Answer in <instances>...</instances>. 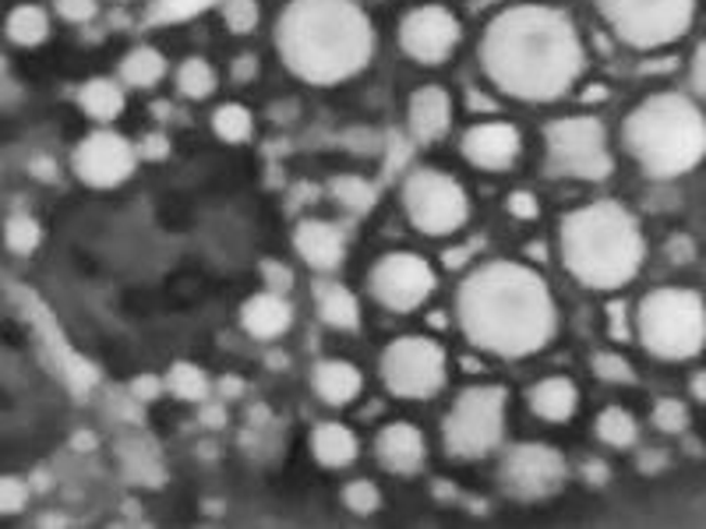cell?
I'll return each mask as SVG.
<instances>
[{"label": "cell", "instance_id": "obj_1", "mask_svg": "<svg viewBox=\"0 0 706 529\" xmlns=\"http://www.w3.org/2000/svg\"><path fill=\"white\" fill-rule=\"evenodd\" d=\"M484 78L498 92L526 103H551L569 92L587 67V50L573 18L548 4H512L480 36Z\"/></svg>", "mask_w": 706, "mask_h": 529}, {"label": "cell", "instance_id": "obj_2", "mask_svg": "<svg viewBox=\"0 0 706 529\" xmlns=\"http://www.w3.org/2000/svg\"><path fill=\"white\" fill-rule=\"evenodd\" d=\"M455 322L470 346L495 357H534L555 339L559 308L548 283L523 261H488L455 289Z\"/></svg>", "mask_w": 706, "mask_h": 529}, {"label": "cell", "instance_id": "obj_3", "mask_svg": "<svg viewBox=\"0 0 706 529\" xmlns=\"http://www.w3.org/2000/svg\"><path fill=\"white\" fill-rule=\"evenodd\" d=\"M275 50L308 86H339L375 53V25L357 0H290L275 22Z\"/></svg>", "mask_w": 706, "mask_h": 529}, {"label": "cell", "instance_id": "obj_4", "mask_svg": "<svg viewBox=\"0 0 706 529\" xmlns=\"http://www.w3.org/2000/svg\"><path fill=\"white\" fill-rule=\"evenodd\" d=\"M559 247L565 272L587 289H621L640 275L646 261V236L626 205L590 202L562 219Z\"/></svg>", "mask_w": 706, "mask_h": 529}, {"label": "cell", "instance_id": "obj_5", "mask_svg": "<svg viewBox=\"0 0 706 529\" xmlns=\"http://www.w3.org/2000/svg\"><path fill=\"white\" fill-rule=\"evenodd\" d=\"M621 145L646 177L675 180L706 159V117L682 92H654L621 120Z\"/></svg>", "mask_w": 706, "mask_h": 529}, {"label": "cell", "instance_id": "obj_6", "mask_svg": "<svg viewBox=\"0 0 706 529\" xmlns=\"http://www.w3.org/2000/svg\"><path fill=\"white\" fill-rule=\"evenodd\" d=\"M632 332L650 357L692 360L706 346V300L685 286L650 289L632 314Z\"/></svg>", "mask_w": 706, "mask_h": 529}, {"label": "cell", "instance_id": "obj_7", "mask_svg": "<svg viewBox=\"0 0 706 529\" xmlns=\"http://www.w3.org/2000/svg\"><path fill=\"white\" fill-rule=\"evenodd\" d=\"M505 410L509 392L502 385H474L460 392L441 424V441L452 459L477 463L491 455L505 438Z\"/></svg>", "mask_w": 706, "mask_h": 529}, {"label": "cell", "instance_id": "obj_8", "mask_svg": "<svg viewBox=\"0 0 706 529\" xmlns=\"http://www.w3.org/2000/svg\"><path fill=\"white\" fill-rule=\"evenodd\" d=\"M601 18L632 50L678 43L696 18V0H598Z\"/></svg>", "mask_w": 706, "mask_h": 529}, {"label": "cell", "instance_id": "obj_9", "mask_svg": "<svg viewBox=\"0 0 706 529\" xmlns=\"http://www.w3.org/2000/svg\"><path fill=\"white\" fill-rule=\"evenodd\" d=\"M399 205L410 219V227L424 236H452L470 222V194L446 170L421 166L399 188Z\"/></svg>", "mask_w": 706, "mask_h": 529}, {"label": "cell", "instance_id": "obj_10", "mask_svg": "<svg viewBox=\"0 0 706 529\" xmlns=\"http://www.w3.org/2000/svg\"><path fill=\"white\" fill-rule=\"evenodd\" d=\"M548 173L573 180L612 177L615 159L607 152V134L598 117H559L544 128Z\"/></svg>", "mask_w": 706, "mask_h": 529}, {"label": "cell", "instance_id": "obj_11", "mask_svg": "<svg viewBox=\"0 0 706 529\" xmlns=\"http://www.w3.org/2000/svg\"><path fill=\"white\" fill-rule=\"evenodd\" d=\"M382 382L396 399H432L449 382L446 346L427 336L393 339L382 353Z\"/></svg>", "mask_w": 706, "mask_h": 529}, {"label": "cell", "instance_id": "obj_12", "mask_svg": "<svg viewBox=\"0 0 706 529\" xmlns=\"http://www.w3.org/2000/svg\"><path fill=\"white\" fill-rule=\"evenodd\" d=\"M435 269L432 261L413 255V250H393V255L378 258L368 272V289L382 308L396 314H410L424 308L435 294Z\"/></svg>", "mask_w": 706, "mask_h": 529}, {"label": "cell", "instance_id": "obj_13", "mask_svg": "<svg viewBox=\"0 0 706 529\" xmlns=\"http://www.w3.org/2000/svg\"><path fill=\"white\" fill-rule=\"evenodd\" d=\"M565 473H569L565 455L541 441L512 444L502 455V463H498V480H502L505 494H512L516 501L551 498L555 491H562Z\"/></svg>", "mask_w": 706, "mask_h": 529}, {"label": "cell", "instance_id": "obj_14", "mask_svg": "<svg viewBox=\"0 0 706 529\" xmlns=\"http://www.w3.org/2000/svg\"><path fill=\"white\" fill-rule=\"evenodd\" d=\"M463 29L460 18L446 4H421L399 18V47L410 61L424 67L446 64L460 47Z\"/></svg>", "mask_w": 706, "mask_h": 529}, {"label": "cell", "instance_id": "obj_15", "mask_svg": "<svg viewBox=\"0 0 706 529\" xmlns=\"http://www.w3.org/2000/svg\"><path fill=\"white\" fill-rule=\"evenodd\" d=\"M72 166H75L81 184L106 191V188H117V184H124V180L134 177L138 149L124 134L100 128V131H92L78 142Z\"/></svg>", "mask_w": 706, "mask_h": 529}, {"label": "cell", "instance_id": "obj_16", "mask_svg": "<svg viewBox=\"0 0 706 529\" xmlns=\"http://www.w3.org/2000/svg\"><path fill=\"white\" fill-rule=\"evenodd\" d=\"M460 152L466 163H474L477 170L502 173L509 166H516L523 152V134L516 124L509 120H480L474 128L463 131Z\"/></svg>", "mask_w": 706, "mask_h": 529}, {"label": "cell", "instance_id": "obj_17", "mask_svg": "<svg viewBox=\"0 0 706 529\" xmlns=\"http://www.w3.org/2000/svg\"><path fill=\"white\" fill-rule=\"evenodd\" d=\"M375 459L382 469L396 473V477H413V473H421L424 459H427V441L421 435V427H413L407 421L382 427L375 438Z\"/></svg>", "mask_w": 706, "mask_h": 529}, {"label": "cell", "instance_id": "obj_18", "mask_svg": "<svg viewBox=\"0 0 706 529\" xmlns=\"http://www.w3.org/2000/svg\"><path fill=\"white\" fill-rule=\"evenodd\" d=\"M452 128V95L441 86H421L407 103V131L413 142L435 145Z\"/></svg>", "mask_w": 706, "mask_h": 529}, {"label": "cell", "instance_id": "obj_19", "mask_svg": "<svg viewBox=\"0 0 706 529\" xmlns=\"http://www.w3.org/2000/svg\"><path fill=\"white\" fill-rule=\"evenodd\" d=\"M294 247L304 258V264H311L315 272H332V269H339V261L346 255V233L336 222L304 219L294 230Z\"/></svg>", "mask_w": 706, "mask_h": 529}, {"label": "cell", "instance_id": "obj_20", "mask_svg": "<svg viewBox=\"0 0 706 529\" xmlns=\"http://www.w3.org/2000/svg\"><path fill=\"white\" fill-rule=\"evenodd\" d=\"M290 325H294V308H290L286 294H275V289H261V294L244 300L241 328L252 339H258V343L280 339Z\"/></svg>", "mask_w": 706, "mask_h": 529}, {"label": "cell", "instance_id": "obj_21", "mask_svg": "<svg viewBox=\"0 0 706 529\" xmlns=\"http://www.w3.org/2000/svg\"><path fill=\"white\" fill-rule=\"evenodd\" d=\"M311 388L325 407H350V402L364 392V374L357 371L350 360L325 357L311 367Z\"/></svg>", "mask_w": 706, "mask_h": 529}, {"label": "cell", "instance_id": "obj_22", "mask_svg": "<svg viewBox=\"0 0 706 529\" xmlns=\"http://www.w3.org/2000/svg\"><path fill=\"white\" fill-rule=\"evenodd\" d=\"M526 402H530L534 416H541V421L565 424V421H573L579 410V388L573 378H565V374H551V378H541L530 388Z\"/></svg>", "mask_w": 706, "mask_h": 529}, {"label": "cell", "instance_id": "obj_23", "mask_svg": "<svg viewBox=\"0 0 706 529\" xmlns=\"http://www.w3.org/2000/svg\"><path fill=\"white\" fill-rule=\"evenodd\" d=\"M311 300H315L318 322H322V325L339 328V332H357V328H361V304H357V297L343 283L318 280L311 286Z\"/></svg>", "mask_w": 706, "mask_h": 529}, {"label": "cell", "instance_id": "obj_24", "mask_svg": "<svg viewBox=\"0 0 706 529\" xmlns=\"http://www.w3.org/2000/svg\"><path fill=\"white\" fill-rule=\"evenodd\" d=\"M311 455L318 466L325 469H346L357 463V455H361V441L346 424H318L311 430Z\"/></svg>", "mask_w": 706, "mask_h": 529}, {"label": "cell", "instance_id": "obj_25", "mask_svg": "<svg viewBox=\"0 0 706 529\" xmlns=\"http://www.w3.org/2000/svg\"><path fill=\"white\" fill-rule=\"evenodd\" d=\"M78 106L86 109V117L110 124L120 117L124 109V81L114 78H89L78 92Z\"/></svg>", "mask_w": 706, "mask_h": 529}, {"label": "cell", "instance_id": "obj_26", "mask_svg": "<svg viewBox=\"0 0 706 529\" xmlns=\"http://www.w3.org/2000/svg\"><path fill=\"white\" fill-rule=\"evenodd\" d=\"M166 78V57L156 47H134L120 61V81L131 89H152Z\"/></svg>", "mask_w": 706, "mask_h": 529}, {"label": "cell", "instance_id": "obj_27", "mask_svg": "<svg viewBox=\"0 0 706 529\" xmlns=\"http://www.w3.org/2000/svg\"><path fill=\"white\" fill-rule=\"evenodd\" d=\"M4 33L15 47H39L50 39V18L43 8L36 4H18L4 18Z\"/></svg>", "mask_w": 706, "mask_h": 529}, {"label": "cell", "instance_id": "obj_28", "mask_svg": "<svg viewBox=\"0 0 706 529\" xmlns=\"http://www.w3.org/2000/svg\"><path fill=\"white\" fill-rule=\"evenodd\" d=\"M177 92L184 95V100L191 103H202V100H209V95L219 89V75H216V67L205 61V57H188L181 67H177Z\"/></svg>", "mask_w": 706, "mask_h": 529}, {"label": "cell", "instance_id": "obj_29", "mask_svg": "<svg viewBox=\"0 0 706 529\" xmlns=\"http://www.w3.org/2000/svg\"><path fill=\"white\" fill-rule=\"evenodd\" d=\"M593 430H598V438L607 449H632V444L640 441V424H636V416L621 407L601 410L598 421H593Z\"/></svg>", "mask_w": 706, "mask_h": 529}, {"label": "cell", "instance_id": "obj_30", "mask_svg": "<svg viewBox=\"0 0 706 529\" xmlns=\"http://www.w3.org/2000/svg\"><path fill=\"white\" fill-rule=\"evenodd\" d=\"M329 194L336 198L339 208H346V212H354V216H368L371 208H375V202H378L375 184H371V180H364V177H357V173L336 177L329 184Z\"/></svg>", "mask_w": 706, "mask_h": 529}, {"label": "cell", "instance_id": "obj_31", "mask_svg": "<svg viewBox=\"0 0 706 529\" xmlns=\"http://www.w3.org/2000/svg\"><path fill=\"white\" fill-rule=\"evenodd\" d=\"M166 392L177 396L181 402H205L209 399V374H205L198 364H191V360H177V364L166 371Z\"/></svg>", "mask_w": 706, "mask_h": 529}, {"label": "cell", "instance_id": "obj_32", "mask_svg": "<svg viewBox=\"0 0 706 529\" xmlns=\"http://www.w3.org/2000/svg\"><path fill=\"white\" fill-rule=\"evenodd\" d=\"M213 131L223 138L227 145H244V142H252V134H255V117H252V109L241 106V103H223L213 114Z\"/></svg>", "mask_w": 706, "mask_h": 529}, {"label": "cell", "instance_id": "obj_33", "mask_svg": "<svg viewBox=\"0 0 706 529\" xmlns=\"http://www.w3.org/2000/svg\"><path fill=\"white\" fill-rule=\"evenodd\" d=\"M4 244L15 250V255H33V250L43 244V227L29 216V212H15L4 222Z\"/></svg>", "mask_w": 706, "mask_h": 529}, {"label": "cell", "instance_id": "obj_34", "mask_svg": "<svg viewBox=\"0 0 706 529\" xmlns=\"http://www.w3.org/2000/svg\"><path fill=\"white\" fill-rule=\"evenodd\" d=\"M261 22L258 0H223V25L233 36H252Z\"/></svg>", "mask_w": 706, "mask_h": 529}, {"label": "cell", "instance_id": "obj_35", "mask_svg": "<svg viewBox=\"0 0 706 529\" xmlns=\"http://www.w3.org/2000/svg\"><path fill=\"white\" fill-rule=\"evenodd\" d=\"M343 505L354 515H375L382 508V491L375 480H350L343 487Z\"/></svg>", "mask_w": 706, "mask_h": 529}, {"label": "cell", "instance_id": "obj_36", "mask_svg": "<svg viewBox=\"0 0 706 529\" xmlns=\"http://www.w3.org/2000/svg\"><path fill=\"white\" fill-rule=\"evenodd\" d=\"M650 421L660 430V435H685L689 427V407L682 399H657Z\"/></svg>", "mask_w": 706, "mask_h": 529}, {"label": "cell", "instance_id": "obj_37", "mask_svg": "<svg viewBox=\"0 0 706 529\" xmlns=\"http://www.w3.org/2000/svg\"><path fill=\"white\" fill-rule=\"evenodd\" d=\"M593 374H598V378L607 382V385H632L636 382V367L618 353H598V357H593Z\"/></svg>", "mask_w": 706, "mask_h": 529}, {"label": "cell", "instance_id": "obj_38", "mask_svg": "<svg viewBox=\"0 0 706 529\" xmlns=\"http://www.w3.org/2000/svg\"><path fill=\"white\" fill-rule=\"evenodd\" d=\"M29 501V483L18 477H0V515H15Z\"/></svg>", "mask_w": 706, "mask_h": 529}, {"label": "cell", "instance_id": "obj_39", "mask_svg": "<svg viewBox=\"0 0 706 529\" xmlns=\"http://www.w3.org/2000/svg\"><path fill=\"white\" fill-rule=\"evenodd\" d=\"M53 8H57V15L64 22H75V25H86L100 15V0H53Z\"/></svg>", "mask_w": 706, "mask_h": 529}, {"label": "cell", "instance_id": "obj_40", "mask_svg": "<svg viewBox=\"0 0 706 529\" xmlns=\"http://www.w3.org/2000/svg\"><path fill=\"white\" fill-rule=\"evenodd\" d=\"M134 149H138V159L163 163L166 156H170V138H166L163 131H152V134H145Z\"/></svg>", "mask_w": 706, "mask_h": 529}, {"label": "cell", "instance_id": "obj_41", "mask_svg": "<svg viewBox=\"0 0 706 529\" xmlns=\"http://www.w3.org/2000/svg\"><path fill=\"white\" fill-rule=\"evenodd\" d=\"M128 392L138 399V402H152V399H159L166 392V382L156 378V374H138V378L128 385Z\"/></svg>", "mask_w": 706, "mask_h": 529}, {"label": "cell", "instance_id": "obj_42", "mask_svg": "<svg viewBox=\"0 0 706 529\" xmlns=\"http://www.w3.org/2000/svg\"><path fill=\"white\" fill-rule=\"evenodd\" d=\"M505 205L516 219H537V216H541V205H537V198L530 191H512Z\"/></svg>", "mask_w": 706, "mask_h": 529}, {"label": "cell", "instance_id": "obj_43", "mask_svg": "<svg viewBox=\"0 0 706 529\" xmlns=\"http://www.w3.org/2000/svg\"><path fill=\"white\" fill-rule=\"evenodd\" d=\"M261 275H266L269 289H275V294H286L290 283H294V275H290V269H286V264H280V261H266V264H261Z\"/></svg>", "mask_w": 706, "mask_h": 529}, {"label": "cell", "instance_id": "obj_44", "mask_svg": "<svg viewBox=\"0 0 706 529\" xmlns=\"http://www.w3.org/2000/svg\"><path fill=\"white\" fill-rule=\"evenodd\" d=\"M198 421L209 427V430H223L227 427V407L223 402H198Z\"/></svg>", "mask_w": 706, "mask_h": 529}, {"label": "cell", "instance_id": "obj_45", "mask_svg": "<svg viewBox=\"0 0 706 529\" xmlns=\"http://www.w3.org/2000/svg\"><path fill=\"white\" fill-rule=\"evenodd\" d=\"M689 78H692V89H696V95H703V100H706V39L696 47V53H692Z\"/></svg>", "mask_w": 706, "mask_h": 529}, {"label": "cell", "instance_id": "obj_46", "mask_svg": "<svg viewBox=\"0 0 706 529\" xmlns=\"http://www.w3.org/2000/svg\"><path fill=\"white\" fill-rule=\"evenodd\" d=\"M230 75H233V81H252L255 75H258V57L255 53H241L238 61H233V67H230Z\"/></svg>", "mask_w": 706, "mask_h": 529}, {"label": "cell", "instance_id": "obj_47", "mask_svg": "<svg viewBox=\"0 0 706 529\" xmlns=\"http://www.w3.org/2000/svg\"><path fill=\"white\" fill-rule=\"evenodd\" d=\"M607 318H612L615 339H629V336H632L629 325H626V304H612V308H607Z\"/></svg>", "mask_w": 706, "mask_h": 529}, {"label": "cell", "instance_id": "obj_48", "mask_svg": "<svg viewBox=\"0 0 706 529\" xmlns=\"http://www.w3.org/2000/svg\"><path fill=\"white\" fill-rule=\"evenodd\" d=\"M29 170H33L36 180H57V163H53L50 156L33 159V163H29Z\"/></svg>", "mask_w": 706, "mask_h": 529}, {"label": "cell", "instance_id": "obj_49", "mask_svg": "<svg viewBox=\"0 0 706 529\" xmlns=\"http://www.w3.org/2000/svg\"><path fill=\"white\" fill-rule=\"evenodd\" d=\"M640 466H643V473H657V469L668 466V455L657 452V449H646V455L640 459Z\"/></svg>", "mask_w": 706, "mask_h": 529}, {"label": "cell", "instance_id": "obj_50", "mask_svg": "<svg viewBox=\"0 0 706 529\" xmlns=\"http://www.w3.org/2000/svg\"><path fill=\"white\" fill-rule=\"evenodd\" d=\"M689 392H692V399H696V402H703V407H706V367H703V371H696V374H692V382H689Z\"/></svg>", "mask_w": 706, "mask_h": 529}, {"label": "cell", "instance_id": "obj_51", "mask_svg": "<svg viewBox=\"0 0 706 529\" xmlns=\"http://www.w3.org/2000/svg\"><path fill=\"white\" fill-rule=\"evenodd\" d=\"M219 392H223L227 399H238L244 392V382L241 378H223V382H219Z\"/></svg>", "mask_w": 706, "mask_h": 529}, {"label": "cell", "instance_id": "obj_52", "mask_svg": "<svg viewBox=\"0 0 706 529\" xmlns=\"http://www.w3.org/2000/svg\"><path fill=\"white\" fill-rule=\"evenodd\" d=\"M50 487H53V483H50V473L39 469L36 477H33V491H50Z\"/></svg>", "mask_w": 706, "mask_h": 529}, {"label": "cell", "instance_id": "obj_53", "mask_svg": "<svg viewBox=\"0 0 706 529\" xmlns=\"http://www.w3.org/2000/svg\"><path fill=\"white\" fill-rule=\"evenodd\" d=\"M0 72H4V61H0Z\"/></svg>", "mask_w": 706, "mask_h": 529}, {"label": "cell", "instance_id": "obj_54", "mask_svg": "<svg viewBox=\"0 0 706 529\" xmlns=\"http://www.w3.org/2000/svg\"><path fill=\"white\" fill-rule=\"evenodd\" d=\"M120 4H124V0H120Z\"/></svg>", "mask_w": 706, "mask_h": 529}]
</instances>
